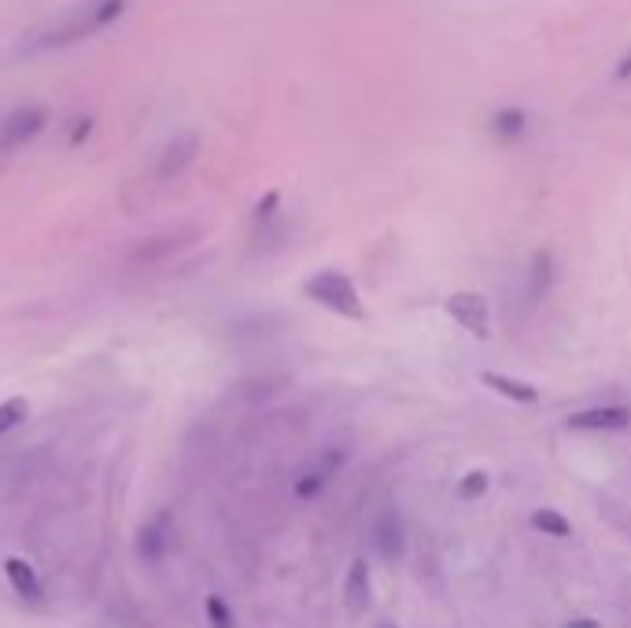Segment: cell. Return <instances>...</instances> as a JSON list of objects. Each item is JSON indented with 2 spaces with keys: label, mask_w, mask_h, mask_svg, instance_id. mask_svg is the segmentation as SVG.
Instances as JSON below:
<instances>
[{
  "label": "cell",
  "mask_w": 631,
  "mask_h": 628,
  "mask_svg": "<svg viewBox=\"0 0 631 628\" xmlns=\"http://www.w3.org/2000/svg\"><path fill=\"white\" fill-rule=\"evenodd\" d=\"M122 12H126V0H71V4L37 19L31 34H23V42H19V52L23 56L67 52V48L90 42V37L115 26L122 19Z\"/></svg>",
  "instance_id": "cell-1"
},
{
  "label": "cell",
  "mask_w": 631,
  "mask_h": 628,
  "mask_svg": "<svg viewBox=\"0 0 631 628\" xmlns=\"http://www.w3.org/2000/svg\"><path fill=\"white\" fill-rule=\"evenodd\" d=\"M303 293L307 299H314L318 307H325V311H333L340 318H352V322H362L366 318V304L362 296H358L355 282L347 274H340V270H318L303 285Z\"/></svg>",
  "instance_id": "cell-2"
},
{
  "label": "cell",
  "mask_w": 631,
  "mask_h": 628,
  "mask_svg": "<svg viewBox=\"0 0 631 628\" xmlns=\"http://www.w3.org/2000/svg\"><path fill=\"white\" fill-rule=\"evenodd\" d=\"M443 311L451 315L469 336H477V341H488L491 336V307L480 293H469V288L451 293L443 299Z\"/></svg>",
  "instance_id": "cell-3"
},
{
  "label": "cell",
  "mask_w": 631,
  "mask_h": 628,
  "mask_svg": "<svg viewBox=\"0 0 631 628\" xmlns=\"http://www.w3.org/2000/svg\"><path fill=\"white\" fill-rule=\"evenodd\" d=\"M347 462V448H329V451H322L310 466L299 473L296 477V485H293V491H296V499H318L322 491L329 488V481L336 477V470L344 466Z\"/></svg>",
  "instance_id": "cell-4"
},
{
  "label": "cell",
  "mask_w": 631,
  "mask_h": 628,
  "mask_svg": "<svg viewBox=\"0 0 631 628\" xmlns=\"http://www.w3.org/2000/svg\"><path fill=\"white\" fill-rule=\"evenodd\" d=\"M45 126V111L37 104H26V108H15L0 122V152H15L23 149L26 141H34Z\"/></svg>",
  "instance_id": "cell-5"
},
{
  "label": "cell",
  "mask_w": 631,
  "mask_h": 628,
  "mask_svg": "<svg viewBox=\"0 0 631 628\" xmlns=\"http://www.w3.org/2000/svg\"><path fill=\"white\" fill-rule=\"evenodd\" d=\"M631 425V407H591V411H576L565 418V429L576 433H620Z\"/></svg>",
  "instance_id": "cell-6"
},
{
  "label": "cell",
  "mask_w": 631,
  "mask_h": 628,
  "mask_svg": "<svg viewBox=\"0 0 631 628\" xmlns=\"http://www.w3.org/2000/svg\"><path fill=\"white\" fill-rule=\"evenodd\" d=\"M344 599H347V606H352L355 614L370 611V603H373V577H370V566H366V558H355V562L347 566Z\"/></svg>",
  "instance_id": "cell-7"
},
{
  "label": "cell",
  "mask_w": 631,
  "mask_h": 628,
  "mask_svg": "<svg viewBox=\"0 0 631 628\" xmlns=\"http://www.w3.org/2000/svg\"><path fill=\"white\" fill-rule=\"evenodd\" d=\"M480 381L488 384L491 392H499L502 400H513V403H539V389L532 381H521V377H510V374H499V370H480Z\"/></svg>",
  "instance_id": "cell-8"
},
{
  "label": "cell",
  "mask_w": 631,
  "mask_h": 628,
  "mask_svg": "<svg viewBox=\"0 0 631 628\" xmlns=\"http://www.w3.org/2000/svg\"><path fill=\"white\" fill-rule=\"evenodd\" d=\"M170 547V514H155L148 525H141V536H138V555L144 562H159Z\"/></svg>",
  "instance_id": "cell-9"
},
{
  "label": "cell",
  "mask_w": 631,
  "mask_h": 628,
  "mask_svg": "<svg viewBox=\"0 0 631 628\" xmlns=\"http://www.w3.org/2000/svg\"><path fill=\"white\" fill-rule=\"evenodd\" d=\"M403 521L395 518V510H384L381 518H377L373 525V547L381 550L384 562H400L403 558Z\"/></svg>",
  "instance_id": "cell-10"
},
{
  "label": "cell",
  "mask_w": 631,
  "mask_h": 628,
  "mask_svg": "<svg viewBox=\"0 0 631 628\" xmlns=\"http://www.w3.org/2000/svg\"><path fill=\"white\" fill-rule=\"evenodd\" d=\"M192 152H197V138L192 133H186V138H174L167 144V152H163V159L155 163V174L159 178H170V174H181V167L192 159Z\"/></svg>",
  "instance_id": "cell-11"
},
{
  "label": "cell",
  "mask_w": 631,
  "mask_h": 628,
  "mask_svg": "<svg viewBox=\"0 0 631 628\" xmlns=\"http://www.w3.org/2000/svg\"><path fill=\"white\" fill-rule=\"evenodd\" d=\"M4 573H8V584H12L23 599H41V581H37L34 566L26 562V558H8Z\"/></svg>",
  "instance_id": "cell-12"
},
{
  "label": "cell",
  "mask_w": 631,
  "mask_h": 628,
  "mask_svg": "<svg viewBox=\"0 0 631 628\" xmlns=\"http://www.w3.org/2000/svg\"><path fill=\"white\" fill-rule=\"evenodd\" d=\"M528 525L536 529V533L550 536V540H569V536H572V521H569L565 514H561V510H555V507H539V510H532Z\"/></svg>",
  "instance_id": "cell-13"
},
{
  "label": "cell",
  "mask_w": 631,
  "mask_h": 628,
  "mask_svg": "<svg viewBox=\"0 0 631 628\" xmlns=\"http://www.w3.org/2000/svg\"><path fill=\"white\" fill-rule=\"evenodd\" d=\"M550 277H555V259H550V251H536V259H532V274H528V299H532V304H539V299L547 296Z\"/></svg>",
  "instance_id": "cell-14"
},
{
  "label": "cell",
  "mask_w": 631,
  "mask_h": 628,
  "mask_svg": "<svg viewBox=\"0 0 631 628\" xmlns=\"http://www.w3.org/2000/svg\"><path fill=\"white\" fill-rule=\"evenodd\" d=\"M26 418H31V403H26L23 395H12V400L0 403V433L19 429Z\"/></svg>",
  "instance_id": "cell-15"
},
{
  "label": "cell",
  "mask_w": 631,
  "mask_h": 628,
  "mask_svg": "<svg viewBox=\"0 0 631 628\" xmlns=\"http://www.w3.org/2000/svg\"><path fill=\"white\" fill-rule=\"evenodd\" d=\"M488 488H491V473H488V470H469V473H465V477L459 481V499H462V502H473V499L488 496Z\"/></svg>",
  "instance_id": "cell-16"
},
{
  "label": "cell",
  "mask_w": 631,
  "mask_h": 628,
  "mask_svg": "<svg viewBox=\"0 0 631 628\" xmlns=\"http://www.w3.org/2000/svg\"><path fill=\"white\" fill-rule=\"evenodd\" d=\"M203 611H207L211 628H237V621H233V611L226 606V599H222V595H207Z\"/></svg>",
  "instance_id": "cell-17"
},
{
  "label": "cell",
  "mask_w": 631,
  "mask_h": 628,
  "mask_svg": "<svg viewBox=\"0 0 631 628\" xmlns=\"http://www.w3.org/2000/svg\"><path fill=\"white\" fill-rule=\"evenodd\" d=\"M569 628H602V625L595 621V617H572Z\"/></svg>",
  "instance_id": "cell-18"
},
{
  "label": "cell",
  "mask_w": 631,
  "mask_h": 628,
  "mask_svg": "<svg viewBox=\"0 0 631 628\" xmlns=\"http://www.w3.org/2000/svg\"><path fill=\"white\" fill-rule=\"evenodd\" d=\"M377 628H395V625H377Z\"/></svg>",
  "instance_id": "cell-19"
}]
</instances>
